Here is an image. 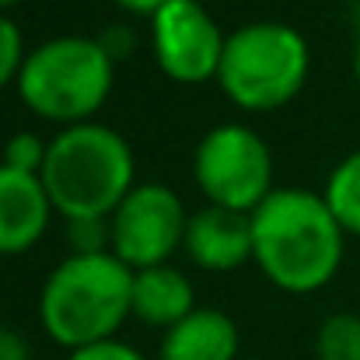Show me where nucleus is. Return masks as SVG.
Masks as SVG:
<instances>
[{
    "mask_svg": "<svg viewBox=\"0 0 360 360\" xmlns=\"http://www.w3.org/2000/svg\"><path fill=\"white\" fill-rule=\"evenodd\" d=\"M343 252L347 231L322 193L287 186L252 210V262L283 294L304 297L329 287Z\"/></svg>",
    "mask_w": 360,
    "mask_h": 360,
    "instance_id": "1",
    "label": "nucleus"
},
{
    "mask_svg": "<svg viewBox=\"0 0 360 360\" xmlns=\"http://www.w3.org/2000/svg\"><path fill=\"white\" fill-rule=\"evenodd\" d=\"M133 319V269L112 252H70L39 290L42 333L70 350L116 340Z\"/></svg>",
    "mask_w": 360,
    "mask_h": 360,
    "instance_id": "2",
    "label": "nucleus"
},
{
    "mask_svg": "<svg viewBox=\"0 0 360 360\" xmlns=\"http://www.w3.org/2000/svg\"><path fill=\"white\" fill-rule=\"evenodd\" d=\"M39 175L63 221H109L136 186V158L120 129L91 120L49 140Z\"/></svg>",
    "mask_w": 360,
    "mask_h": 360,
    "instance_id": "3",
    "label": "nucleus"
},
{
    "mask_svg": "<svg viewBox=\"0 0 360 360\" xmlns=\"http://www.w3.org/2000/svg\"><path fill=\"white\" fill-rule=\"evenodd\" d=\"M116 84V60L98 35H56L28 49L14 81L25 109L42 122H91Z\"/></svg>",
    "mask_w": 360,
    "mask_h": 360,
    "instance_id": "4",
    "label": "nucleus"
},
{
    "mask_svg": "<svg viewBox=\"0 0 360 360\" xmlns=\"http://www.w3.org/2000/svg\"><path fill=\"white\" fill-rule=\"evenodd\" d=\"M311 74L308 39L287 21H248L228 35L217 88L241 112L290 105Z\"/></svg>",
    "mask_w": 360,
    "mask_h": 360,
    "instance_id": "5",
    "label": "nucleus"
},
{
    "mask_svg": "<svg viewBox=\"0 0 360 360\" xmlns=\"http://www.w3.org/2000/svg\"><path fill=\"white\" fill-rule=\"evenodd\" d=\"M193 179L207 203L252 214L273 186V150L245 122H221L196 143Z\"/></svg>",
    "mask_w": 360,
    "mask_h": 360,
    "instance_id": "6",
    "label": "nucleus"
},
{
    "mask_svg": "<svg viewBox=\"0 0 360 360\" xmlns=\"http://www.w3.org/2000/svg\"><path fill=\"white\" fill-rule=\"evenodd\" d=\"M189 214L179 193L165 182L133 186L129 196L109 217L112 255H120L129 269H147L172 262V255L186 241Z\"/></svg>",
    "mask_w": 360,
    "mask_h": 360,
    "instance_id": "7",
    "label": "nucleus"
},
{
    "mask_svg": "<svg viewBox=\"0 0 360 360\" xmlns=\"http://www.w3.org/2000/svg\"><path fill=\"white\" fill-rule=\"evenodd\" d=\"M228 35L200 0H172L150 18V53L175 84L217 81Z\"/></svg>",
    "mask_w": 360,
    "mask_h": 360,
    "instance_id": "8",
    "label": "nucleus"
},
{
    "mask_svg": "<svg viewBox=\"0 0 360 360\" xmlns=\"http://www.w3.org/2000/svg\"><path fill=\"white\" fill-rule=\"evenodd\" d=\"M53 214L42 175L18 172L0 161V255H25L35 248L46 238Z\"/></svg>",
    "mask_w": 360,
    "mask_h": 360,
    "instance_id": "9",
    "label": "nucleus"
},
{
    "mask_svg": "<svg viewBox=\"0 0 360 360\" xmlns=\"http://www.w3.org/2000/svg\"><path fill=\"white\" fill-rule=\"evenodd\" d=\"M182 248L193 259V266L207 273L241 269L245 262H252V214L207 203L203 210L189 214Z\"/></svg>",
    "mask_w": 360,
    "mask_h": 360,
    "instance_id": "10",
    "label": "nucleus"
},
{
    "mask_svg": "<svg viewBox=\"0 0 360 360\" xmlns=\"http://www.w3.org/2000/svg\"><path fill=\"white\" fill-rule=\"evenodd\" d=\"M238 326L221 308H196L161 333L158 360H238Z\"/></svg>",
    "mask_w": 360,
    "mask_h": 360,
    "instance_id": "11",
    "label": "nucleus"
},
{
    "mask_svg": "<svg viewBox=\"0 0 360 360\" xmlns=\"http://www.w3.org/2000/svg\"><path fill=\"white\" fill-rule=\"evenodd\" d=\"M196 287L193 280L175 269L172 262L133 269V319L154 329H172L189 311H196Z\"/></svg>",
    "mask_w": 360,
    "mask_h": 360,
    "instance_id": "12",
    "label": "nucleus"
},
{
    "mask_svg": "<svg viewBox=\"0 0 360 360\" xmlns=\"http://www.w3.org/2000/svg\"><path fill=\"white\" fill-rule=\"evenodd\" d=\"M322 196H326L329 210L336 214V221L343 224V231L360 238V147L350 150V154L329 172Z\"/></svg>",
    "mask_w": 360,
    "mask_h": 360,
    "instance_id": "13",
    "label": "nucleus"
},
{
    "mask_svg": "<svg viewBox=\"0 0 360 360\" xmlns=\"http://www.w3.org/2000/svg\"><path fill=\"white\" fill-rule=\"evenodd\" d=\"M315 357L319 360H360V315L336 311L315 333Z\"/></svg>",
    "mask_w": 360,
    "mask_h": 360,
    "instance_id": "14",
    "label": "nucleus"
},
{
    "mask_svg": "<svg viewBox=\"0 0 360 360\" xmlns=\"http://www.w3.org/2000/svg\"><path fill=\"white\" fill-rule=\"evenodd\" d=\"M46 147H49V140H42V136L21 129V133H14V136L4 143V165H7V168H18V172L39 175L42 165H46Z\"/></svg>",
    "mask_w": 360,
    "mask_h": 360,
    "instance_id": "15",
    "label": "nucleus"
},
{
    "mask_svg": "<svg viewBox=\"0 0 360 360\" xmlns=\"http://www.w3.org/2000/svg\"><path fill=\"white\" fill-rule=\"evenodd\" d=\"M25 56H28V49H25L21 28L14 25L11 14H0V91L18 81Z\"/></svg>",
    "mask_w": 360,
    "mask_h": 360,
    "instance_id": "16",
    "label": "nucleus"
},
{
    "mask_svg": "<svg viewBox=\"0 0 360 360\" xmlns=\"http://www.w3.org/2000/svg\"><path fill=\"white\" fill-rule=\"evenodd\" d=\"M74 252H112L109 221H67Z\"/></svg>",
    "mask_w": 360,
    "mask_h": 360,
    "instance_id": "17",
    "label": "nucleus"
},
{
    "mask_svg": "<svg viewBox=\"0 0 360 360\" xmlns=\"http://www.w3.org/2000/svg\"><path fill=\"white\" fill-rule=\"evenodd\" d=\"M67 360H147L136 347L116 340H102V343H91V347H81V350H70Z\"/></svg>",
    "mask_w": 360,
    "mask_h": 360,
    "instance_id": "18",
    "label": "nucleus"
},
{
    "mask_svg": "<svg viewBox=\"0 0 360 360\" xmlns=\"http://www.w3.org/2000/svg\"><path fill=\"white\" fill-rule=\"evenodd\" d=\"M98 39H102V46L109 49V56H112L116 63H122V60L133 53V46H136V35H133V28H126V25H109Z\"/></svg>",
    "mask_w": 360,
    "mask_h": 360,
    "instance_id": "19",
    "label": "nucleus"
},
{
    "mask_svg": "<svg viewBox=\"0 0 360 360\" xmlns=\"http://www.w3.org/2000/svg\"><path fill=\"white\" fill-rule=\"evenodd\" d=\"M0 360H32L28 340H25L18 329L0 326Z\"/></svg>",
    "mask_w": 360,
    "mask_h": 360,
    "instance_id": "20",
    "label": "nucleus"
},
{
    "mask_svg": "<svg viewBox=\"0 0 360 360\" xmlns=\"http://www.w3.org/2000/svg\"><path fill=\"white\" fill-rule=\"evenodd\" d=\"M120 4V11L126 14H140V18H154L165 4H172V0H116Z\"/></svg>",
    "mask_w": 360,
    "mask_h": 360,
    "instance_id": "21",
    "label": "nucleus"
},
{
    "mask_svg": "<svg viewBox=\"0 0 360 360\" xmlns=\"http://www.w3.org/2000/svg\"><path fill=\"white\" fill-rule=\"evenodd\" d=\"M354 77H357V84H360V39H357V49H354Z\"/></svg>",
    "mask_w": 360,
    "mask_h": 360,
    "instance_id": "22",
    "label": "nucleus"
},
{
    "mask_svg": "<svg viewBox=\"0 0 360 360\" xmlns=\"http://www.w3.org/2000/svg\"><path fill=\"white\" fill-rule=\"evenodd\" d=\"M18 4H21V0H0V14H11Z\"/></svg>",
    "mask_w": 360,
    "mask_h": 360,
    "instance_id": "23",
    "label": "nucleus"
},
{
    "mask_svg": "<svg viewBox=\"0 0 360 360\" xmlns=\"http://www.w3.org/2000/svg\"><path fill=\"white\" fill-rule=\"evenodd\" d=\"M238 360H255V357H238Z\"/></svg>",
    "mask_w": 360,
    "mask_h": 360,
    "instance_id": "24",
    "label": "nucleus"
}]
</instances>
